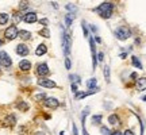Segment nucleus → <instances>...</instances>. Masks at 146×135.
<instances>
[{"mask_svg":"<svg viewBox=\"0 0 146 135\" xmlns=\"http://www.w3.org/2000/svg\"><path fill=\"white\" fill-rule=\"evenodd\" d=\"M23 21L26 22V23H35L36 22V14L35 12H27L25 18H23Z\"/></svg>","mask_w":146,"mask_h":135,"instance_id":"nucleus-8","label":"nucleus"},{"mask_svg":"<svg viewBox=\"0 0 146 135\" xmlns=\"http://www.w3.org/2000/svg\"><path fill=\"white\" fill-rule=\"evenodd\" d=\"M46 46H45V45H39V46H38V49H36L35 50V54L36 56H43V54H45V53H46Z\"/></svg>","mask_w":146,"mask_h":135,"instance_id":"nucleus-13","label":"nucleus"},{"mask_svg":"<svg viewBox=\"0 0 146 135\" xmlns=\"http://www.w3.org/2000/svg\"><path fill=\"white\" fill-rule=\"evenodd\" d=\"M16 53L19 56H27L29 54V47L26 45H18L16 46Z\"/></svg>","mask_w":146,"mask_h":135,"instance_id":"nucleus-10","label":"nucleus"},{"mask_svg":"<svg viewBox=\"0 0 146 135\" xmlns=\"http://www.w3.org/2000/svg\"><path fill=\"white\" fill-rule=\"evenodd\" d=\"M72 131H73V135H77V130H76V126L73 124V127H72Z\"/></svg>","mask_w":146,"mask_h":135,"instance_id":"nucleus-30","label":"nucleus"},{"mask_svg":"<svg viewBox=\"0 0 146 135\" xmlns=\"http://www.w3.org/2000/svg\"><path fill=\"white\" fill-rule=\"evenodd\" d=\"M115 35H116V38H118V39H120V41H125V39H127V38L131 35V32H130V30H129L127 27L120 26V27H118V28L115 30Z\"/></svg>","mask_w":146,"mask_h":135,"instance_id":"nucleus-2","label":"nucleus"},{"mask_svg":"<svg viewBox=\"0 0 146 135\" xmlns=\"http://www.w3.org/2000/svg\"><path fill=\"white\" fill-rule=\"evenodd\" d=\"M42 99H45V93H39V95H36L35 96L36 101H39V100H42Z\"/></svg>","mask_w":146,"mask_h":135,"instance_id":"nucleus-24","label":"nucleus"},{"mask_svg":"<svg viewBox=\"0 0 146 135\" xmlns=\"http://www.w3.org/2000/svg\"><path fill=\"white\" fill-rule=\"evenodd\" d=\"M8 19H10V16L7 14H0V24H5L8 22Z\"/></svg>","mask_w":146,"mask_h":135,"instance_id":"nucleus-18","label":"nucleus"},{"mask_svg":"<svg viewBox=\"0 0 146 135\" xmlns=\"http://www.w3.org/2000/svg\"><path fill=\"white\" fill-rule=\"evenodd\" d=\"M87 87H88L91 91H92V89H96L95 88V87H96V78H91V80H88V81H87Z\"/></svg>","mask_w":146,"mask_h":135,"instance_id":"nucleus-15","label":"nucleus"},{"mask_svg":"<svg viewBox=\"0 0 146 135\" xmlns=\"http://www.w3.org/2000/svg\"><path fill=\"white\" fill-rule=\"evenodd\" d=\"M72 89H73V92H77V87L74 84H72Z\"/></svg>","mask_w":146,"mask_h":135,"instance_id":"nucleus-35","label":"nucleus"},{"mask_svg":"<svg viewBox=\"0 0 146 135\" xmlns=\"http://www.w3.org/2000/svg\"><path fill=\"white\" fill-rule=\"evenodd\" d=\"M18 35L21 36L22 39H29V38L31 36V34H30V32H29V31H26V30H21Z\"/></svg>","mask_w":146,"mask_h":135,"instance_id":"nucleus-14","label":"nucleus"},{"mask_svg":"<svg viewBox=\"0 0 146 135\" xmlns=\"http://www.w3.org/2000/svg\"><path fill=\"white\" fill-rule=\"evenodd\" d=\"M83 31H84V35L88 36V31H87V27H85V24L83 23Z\"/></svg>","mask_w":146,"mask_h":135,"instance_id":"nucleus-28","label":"nucleus"},{"mask_svg":"<svg viewBox=\"0 0 146 135\" xmlns=\"http://www.w3.org/2000/svg\"><path fill=\"white\" fill-rule=\"evenodd\" d=\"M19 68H21L23 72H27V70L31 69V64H30V61H27V60H23V61L19 62Z\"/></svg>","mask_w":146,"mask_h":135,"instance_id":"nucleus-12","label":"nucleus"},{"mask_svg":"<svg viewBox=\"0 0 146 135\" xmlns=\"http://www.w3.org/2000/svg\"><path fill=\"white\" fill-rule=\"evenodd\" d=\"M92 122H94L95 124H99L100 122H102V115H95V116H92Z\"/></svg>","mask_w":146,"mask_h":135,"instance_id":"nucleus-20","label":"nucleus"},{"mask_svg":"<svg viewBox=\"0 0 146 135\" xmlns=\"http://www.w3.org/2000/svg\"><path fill=\"white\" fill-rule=\"evenodd\" d=\"M65 66H66V69H70V61H69V58L65 60Z\"/></svg>","mask_w":146,"mask_h":135,"instance_id":"nucleus-26","label":"nucleus"},{"mask_svg":"<svg viewBox=\"0 0 146 135\" xmlns=\"http://www.w3.org/2000/svg\"><path fill=\"white\" fill-rule=\"evenodd\" d=\"M0 64H1V66H4V68H10L11 64H12L10 56L5 52H0Z\"/></svg>","mask_w":146,"mask_h":135,"instance_id":"nucleus-4","label":"nucleus"},{"mask_svg":"<svg viewBox=\"0 0 146 135\" xmlns=\"http://www.w3.org/2000/svg\"><path fill=\"white\" fill-rule=\"evenodd\" d=\"M70 78H72V81H74V83H80V77L78 76H70Z\"/></svg>","mask_w":146,"mask_h":135,"instance_id":"nucleus-25","label":"nucleus"},{"mask_svg":"<svg viewBox=\"0 0 146 135\" xmlns=\"http://www.w3.org/2000/svg\"><path fill=\"white\" fill-rule=\"evenodd\" d=\"M41 35H43L45 38H47V36L50 35V32H49V30H47V28H45V30H41Z\"/></svg>","mask_w":146,"mask_h":135,"instance_id":"nucleus-22","label":"nucleus"},{"mask_svg":"<svg viewBox=\"0 0 146 135\" xmlns=\"http://www.w3.org/2000/svg\"><path fill=\"white\" fill-rule=\"evenodd\" d=\"M100 131H102V134H103V135H111L110 130H108V128H106V127H102V130H100Z\"/></svg>","mask_w":146,"mask_h":135,"instance_id":"nucleus-23","label":"nucleus"},{"mask_svg":"<svg viewBox=\"0 0 146 135\" xmlns=\"http://www.w3.org/2000/svg\"><path fill=\"white\" fill-rule=\"evenodd\" d=\"M108 122L111 124H119V118H118L116 115H111L108 118Z\"/></svg>","mask_w":146,"mask_h":135,"instance_id":"nucleus-16","label":"nucleus"},{"mask_svg":"<svg viewBox=\"0 0 146 135\" xmlns=\"http://www.w3.org/2000/svg\"><path fill=\"white\" fill-rule=\"evenodd\" d=\"M143 100H145V101H146V96H143Z\"/></svg>","mask_w":146,"mask_h":135,"instance_id":"nucleus-37","label":"nucleus"},{"mask_svg":"<svg viewBox=\"0 0 146 135\" xmlns=\"http://www.w3.org/2000/svg\"><path fill=\"white\" fill-rule=\"evenodd\" d=\"M62 45L65 47V53L68 54L70 52V45H72V42H70V35H69V32H64V38H62Z\"/></svg>","mask_w":146,"mask_h":135,"instance_id":"nucleus-5","label":"nucleus"},{"mask_svg":"<svg viewBox=\"0 0 146 135\" xmlns=\"http://www.w3.org/2000/svg\"><path fill=\"white\" fill-rule=\"evenodd\" d=\"M38 84L41 87H45V88H54L56 87V83L53 80H47V78H41L38 80Z\"/></svg>","mask_w":146,"mask_h":135,"instance_id":"nucleus-6","label":"nucleus"},{"mask_svg":"<svg viewBox=\"0 0 146 135\" xmlns=\"http://www.w3.org/2000/svg\"><path fill=\"white\" fill-rule=\"evenodd\" d=\"M5 123H7V124H15L16 123V119H15V116H14V115H10V116H7V118H5Z\"/></svg>","mask_w":146,"mask_h":135,"instance_id":"nucleus-17","label":"nucleus"},{"mask_svg":"<svg viewBox=\"0 0 146 135\" xmlns=\"http://www.w3.org/2000/svg\"><path fill=\"white\" fill-rule=\"evenodd\" d=\"M0 45H1V41H0Z\"/></svg>","mask_w":146,"mask_h":135,"instance_id":"nucleus-38","label":"nucleus"},{"mask_svg":"<svg viewBox=\"0 0 146 135\" xmlns=\"http://www.w3.org/2000/svg\"><path fill=\"white\" fill-rule=\"evenodd\" d=\"M112 8H114V4L112 3H102V4L98 7V12H99L100 15H102V18H110L111 16V14H112Z\"/></svg>","mask_w":146,"mask_h":135,"instance_id":"nucleus-1","label":"nucleus"},{"mask_svg":"<svg viewBox=\"0 0 146 135\" xmlns=\"http://www.w3.org/2000/svg\"><path fill=\"white\" fill-rule=\"evenodd\" d=\"M103 57H104V54H103V53H99V56H98V58H99L100 61H103Z\"/></svg>","mask_w":146,"mask_h":135,"instance_id":"nucleus-32","label":"nucleus"},{"mask_svg":"<svg viewBox=\"0 0 146 135\" xmlns=\"http://www.w3.org/2000/svg\"><path fill=\"white\" fill-rule=\"evenodd\" d=\"M137 89L138 91H145L146 89V77H142L137 80Z\"/></svg>","mask_w":146,"mask_h":135,"instance_id":"nucleus-11","label":"nucleus"},{"mask_svg":"<svg viewBox=\"0 0 146 135\" xmlns=\"http://www.w3.org/2000/svg\"><path fill=\"white\" fill-rule=\"evenodd\" d=\"M36 135H43V132H36Z\"/></svg>","mask_w":146,"mask_h":135,"instance_id":"nucleus-36","label":"nucleus"},{"mask_svg":"<svg viewBox=\"0 0 146 135\" xmlns=\"http://www.w3.org/2000/svg\"><path fill=\"white\" fill-rule=\"evenodd\" d=\"M45 105L49 107V108H57L58 105H60V103H58L57 99H54V97H49V99L45 100Z\"/></svg>","mask_w":146,"mask_h":135,"instance_id":"nucleus-7","label":"nucleus"},{"mask_svg":"<svg viewBox=\"0 0 146 135\" xmlns=\"http://www.w3.org/2000/svg\"><path fill=\"white\" fill-rule=\"evenodd\" d=\"M26 7H27V3H26V1H22V3H21V8H26Z\"/></svg>","mask_w":146,"mask_h":135,"instance_id":"nucleus-31","label":"nucleus"},{"mask_svg":"<svg viewBox=\"0 0 146 135\" xmlns=\"http://www.w3.org/2000/svg\"><path fill=\"white\" fill-rule=\"evenodd\" d=\"M125 135H134V132H133L131 130H126L125 131Z\"/></svg>","mask_w":146,"mask_h":135,"instance_id":"nucleus-29","label":"nucleus"},{"mask_svg":"<svg viewBox=\"0 0 146 135\" xmlns=\"http://www.w3.org/2000/svg\"><path fill=\"white\" fill-rule=\"evenodd\" d=\"M104 77H106V81H110V68L108 66L104 68Z\"/></svg>","mask_w":146,"mask_h":135,"instance_id":"nucleus-21","label":"nucleus"},{"mask_svg":"<svg viewBox=\"0 0 146 135\" xmlns=\"http://www.w3.org/2000/svg\"><path fill=\"white\" fill-rule=\"evenodd\" d=\"M131 61H133V65H134V66H137L138 69H142V64L139 62V60H138L137 57H133L131 58Z\"/></svg>","mask_w":146,"mask_h":135,"instance_id":"nucleus-19","label":"nucleus"},{"mask_svg":"<svg viewBox=\"0 0 146 135\" xmlns=\"http://www.w3.org/2000/svg\"><path fill=\"white\" fill-rule=\"evenodd\" d=\"M41 23L42 24H45V26H47V23H49V22H47V19H42Z\"/></svg>","mask_w":146,"mask_h":135,"instance_id":"nucleus-34","label":"nucleus"},{"mask_svg":"<svg viewBox=\"0 0 146 135\" xmlns=\"http://www.w3.org/2000/svg\"><path fill=\"white\" fill-rule=\"evenodd\" d=\"M49 73H50V70H49V68H47L46 64L38 65V74H39V76H47Z\"/></svg>","mask_w":146,"mask_h":135,"instance_id":"nucleus-9","label":"nucleus"},{"mask_svg":"<svg viewBox=\"0 0 146 135\" xmlns=\"http://www.w3.org/2000/svg\"><path fill=\"white\" fill-rule=\"evenodd\" d=\"M111 135H123L120 131H114V132H111Z\"/></svg>","mask_w":146,"mask_h":135,"instance_id":"nucleus-33","label":"nucleus"},{"mask_svg":"<svg viewBox=\"0 0 146 135\" xmlns=\"http://www.w3.org/2000/svg\"><path fill=\"white\" fill-rule=\"evenodd\" d=\"M14 21H15V23H18V22H21V16H19V14H16V15L14 16Z\"/></svg>","mask_w":146,"mask_h":135,"instance_id":"nucleus-27","label":"nucleus"},{"mask_svg":"<svg viewBox=\"0 0 146 135\" xmlns=\"http://www.w3.org/2000/svg\"><path fill=\"white\" fill-rule=\"evenodd\" d=\"M5 38L8 39V41H12V39H15L16 36H18V34H19V31H18V28H16V26H10L7 30H5Z\"/></svg>","mask_w":146,"mask_h":135,"instance_id":"nucleus-3","label":"nucleus"}]
</instances>
